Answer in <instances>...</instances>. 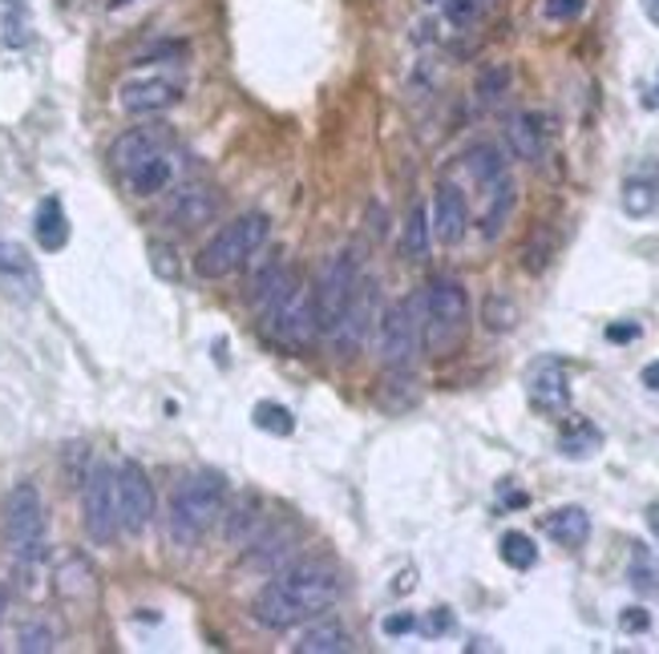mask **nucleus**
I'll use <instances>...</instances> for the list:
<instances>
[{
    "mask_svg": "<svg viewBox=\"0 0 659 654\" xmlns=\"http://www.w3.org/2000/svg\"><path fill=\"white\" fill-rule=\"evenodd\" d=\"M81 521H86V533L98 545H110L122 530L118 521V489H113V469L98 465L89 469V477L81 481Z\"/></svg>",
    "mask_w": 659,
    "mask_h": 654,
    "instance_id": "obj_8",
    "label": "nucleus"
},
{
    "mask_svg": "<svg viewBox=\"0 0 659 654\" xmlns=\"http://www.w3.org/2000/svg\"><path fill=\"white\" fill-rule=\"evenodd\" d=\"M619 627L627 630V634H644V630L651 627V614H647L644 606H631V610H623L619 614Z\"/></svg>",
    "mask_w": 659,
    "mask_h": 654,
    "instance_id": "obj_37",
    "label": "nucleus"
},
{
    "mask_svg": "<svg viewBox=\"0 0 659 654\" xmlns=\"http://www.w3.org/2000/svg\"><path fill=\"white\" fill-rule=\"evenodd\" d=\"M647 525H651V533H656V542H659V501L647 506Z\"/></svg>",
    "mask_w": 659,
    "mask_h": 654,
    "instance_id": "obj_44",
    "label": "nucleus"
},
{
    "mask_svg": "<svg viewBox=\"0 0 659 654\" xmlns=\"http://www.w3.org/2000/svg\"><path fill=\"white\" fill-rule=\"evenodd\" d=\"M461 166H465V174H470L477 186H490L498 182L502 174H506V158L498 154V146H490V142H482V146H470L465 149V158H461Z\"/></svg>",
    "mask_w": 659,
    "mask_h": 654,
    "instance_id": "obj_22",
    "label": "nucleus"
},
{
    "mask_svg": "<svg viewBox=\"0 0 659 654\" xmlns=\"http://www.w3.org/2000/svg\"><path fill=\"white\" fill-rule=\"evenodd\" d=\"M433 235L446 243V247H453V243H461V235H465V226H470V207H465V195H461L453 182H441L433 195Z\"/></svg>",
    "mask_w": 659,
    "mask_h": 654,
    "instance_id": "obj_15",
    "label": "nucleus"
},
{
    "mask_svg": "<svg viewBox=\"0 0 659 654\" xmlns=\"http://www.w3.org/2000/svg\"><path fill=\"white\" fill-rule=\"evenodd\" d=\"M607 340H615V344L639 340V323H611V328H607Z\"/></svg>",
    "mask_w": 659,
    "mask_h": 654,
    "instance_id": "obj_40",
    "label": "nucleus"
},
{
    "mask_svg": "<svg viewBox=\"0 0 659 654\" xmlns=\"http://www.w3.org/2000/svg\"><path fill=\"white\" fill-rule=\"evenodd\" d=\"M550 231L547 226H538L535 235H530V243H526V259H523V267L530 275H538V271H547V263H550Z\"/></svg>",
    "mask_w": 659,
    "mask_h": 654,
    "instance_id": "obj_31",
    "label": "nucleus"
},
{
    "mask_svg": "<svg viewBox=\"0 0 659 654\" xmlns=\"http://www.w3.org/2000/svg\"><path fill=\"white\" fill-rule=\"evenodd\" d=\"M4 606H9V598H4V590H0V618H4Z\"/></svg>",
    "mask_w": 659,
    "mask_h": 654,
    "instance_id": "obj_46",
    "label": "nucleus"
},
{
    "mask_svg": "<svg viewBox=\"0 0 659 654\" xmlns=\"http://www.w3.org/2000/svg\"><path fill=\"white\" fill-rule=\"evenodd\" d=\"M4 25H9V29H4V45H13V49H21V45H25V41H29V21H25V16H9V21H4Z\"/></svg>",
    "mask_w": 659,
    "mask_h": 654,
    "instance_id": "obj_39",
    "label": "nucleus"
},
{
    "mask_svg": "<svg viewBox=\"0 0 659 654\" xmlns=\"http://www.w3.org/2000/svg\"><path fill=\"white\" fill-rule=\"evenodd\" d=\"M598 448H603V432L591 424V420H571L567 429L559 432V453L567 461H586L595 457Z\"/></svg>",
    "mask_w": 659,
    "mask_h": 654,
    "instance_id": "obj_21",
    "label": "nucleus"
},
{
    "mask_svg": "<svg viewBox=\"0 0 659 654\" xmlns=\"http://www.w3.org/2000/svg\"><path fill=\"white\" fill-rule=\"evenodd\" d=\"M482 320L490 332H510L514 323H518V303L506 296H490L482 308Z\"/></svg>",
    "mask_w": 659,
    "mask_h": 654,
    "instance_id": "obj_30",
    "label": "nucleus"
},
{
    "mask_svg": "<svg viewBox=\"0 0 659 654\" xmlns=\"http://www.w3.org/2000/svg\"><path fill=\"white\" fill-rule=\"evenodd\" d=\"M219 207H223L219 190H211V186H183L166 202V210H162V223L171 226V231H178V235H195L207 223H215Z\"/></svg>",
    "mask_w": 659,
    "mask_h": 654,
    "instance_id": "obj_12",
    "label": "nucleus"
},
{
    "mask_svg": "<svg viewBox=\"0 0 659 654\" xmlns=\"http://www.w3.org/2000/svg\"><path fill=\"white\" fill-rule=\"evenodd\" d=\"M125 4H134V0H110V9H125Z\"/></svg>",
    "mask_w": 659,
    "mask_h": 654,
    "instance_id": "obj_45",
    "label": "nucleus"
},
{
    "mask_svg": "<svg viewBox=\"0 0 659 654\" xmlns=\"http://www.w3.org/2000/svg\"><path fill=\"white\" fill-rule=\"evenodd\" d=\"M251 420H255V429L272 432V436H292L296 432V417L284 404H275V400H260L251 408Z\"/></svg>",
    "mask_w": 659,
    "mask_h": 654,
    "instance_id": "obj_28",
    "label": "nucleus"
},
{
    "mask_svg": "<svg viewBox=\"0 0 659 654\" xmlns=\"http://www.w3.org/2000/svg\"><path fill=\"white\" fill-rule=\"evenodd\" d=\"M482 13V0H446V16L453 25H473Z\"/></svg>",
    "mask_w": 659,
    "mask_h": 654,
    "instance_id": "obj_36",
    "label": "nucleus"
},
{
    "mask_svg": "<svg viewBox=\"0 0 659 654\" xmlns=\"http://www.w3.org/2000/svg\"><path fill=\"white\" fill-rule=\"evenodd\" d=\"M340 598V578L323 562H299V566L275 569V578L255 594L251 618L263 630H292L311 622Z\"/></svg>",
    "mask_w": 659,
    "mask_h": 654,
    "instance_id": "obj_1",
    "label": "nucleus"
},
{
    "mask_svg": "<svg viewBox=\"0 0 659 654\" xmlns=\"http://www.w3.org/2000/svg\"><path fill=\"white\" fill-rule=\"evenodd\" d=\"M113 489H118V521L125 533H142L154 521V485L146 469L134 461H122L113 469Z\"/></svg>",
    "mask_w": 659,
    "mask_h": 654,
    "instance_id": "obj_10",
    "label": "nucleus"
},
{
    "mask_svg": "<svg viewBox=\"0 0 659 654\" xmlns=\"http://www.w3.org/2000/svg\"><path fill=\"white\" fill-rule=\"evenodd\" d=\"M429 235H433V226H429L425 207H413L409 219H405V235H400V251H405V259L421 263L425 255H429Z\"/></svg>",
    "mask_w": 659,
    "mask_h": 654,
    "instance_id": "obj_27",
    "label": "nucleus"
},
{
    "mask_svg": "<svg viewBox=\"0 0 659 654\" xmlns=\"http://www.w3.org/2000/svg\"><path fill=\"white\" fill-rule=\"evenodd\" d=\"M171 142H175V134H171V125L162 122H146V125H134V130H125L118 142L110 146V162L113 170H134L138 162L154 158V154H162V149H171Z\"/></svg>",
    "mask_w": 659,
    "mask_h": 654,
    "instance_id": "obj_14",
    "label": "nucleus"
},
{
    "mask_svg": "<svg viewBox=\"0 0 659 654\" xmlns=\"http://www.w3.org/2000/svg\"><path fill=\"white\" fill-rule=\"evenodd\" d=\"M526 396L530 404L542 408V412H567L571 408V380H567V368L562 359H535L526 368Z\"/></svg>",
    "mask_w": 659,
    "mask_h": 654,
    "instance_id": "obj_13",
    "label": "nucleus"
},
{
    "mask_svg": "<svg viewBox=\"0 0 659 654\" xmlns=\"http://www.w3.org/2000/svg\"><path fill=\"white\" fill-rule=\"evenodd\" d=\"M627 581L639 598H659V562L647 554L644 545L631 550V566H627Z\"/></svg>",
    "mask_w": 659,
    "mask_h": 654,
    "instance_id": "obj_26",
    "label": "nucleus"
},
{
    "mask_svg": "<svg viewBox=\"0 0 659 654\" xmlns=\"http://www.w3.org/2000/svg\"><path fill=\"white\" fill-rule=\"evenodd\" d=\"M4 537L21 562H37L45 554V501L33 481H21L4 497Z\"/></svg>",
    "mask_w": 659,
    "mask_h": 654,
    "instance_id": "obj_5",
    "label": "nucleus"
},
{
    "mask_svg": "<svg viewBox=\"0 0 659 654\" xmlns=\"http://www.w3.org/2000/svg\"><path fill=\"white\" fill-rule=\"evenodd\" d=\"M373 315H376V284L361 275V284L352 291L344 315H340V320L332 323V332H328V344H332L337 359H352L361 352L364 335L373 332Z\"/></svg>",
    "mask_w": 659,
    "mask_h": 654,
    "instance_id": "obj_9",
    "label": "nucleus"
},
{
    "mask_svg": "<svg viewBox=\"0 0 659 654\" xmlns=\"http://www.w3.org/2000/svg\"><path fill=\"white\" fill-rule=\"evenodd\" d=\"M449 627H453V614H449V610H437V614L429 618V627H425V630H429V634H446Z\"/></svg>",
    "mask_w": 659,
    "mask_h": 654,
    "instance_id": "obj_41",
    "label": "nucleus"
},
{
    "mask_svg": "<svg viewBox=\"0 0 659 654\" xmlns=\"http://www.w3.org/2000/svg\"><path fill=\"white\" fill-rule=\"evenodd\" d=\"M417 296L388 303L381 315V364L388 376H409L421 352V320H417Z\"/></svg>",
    "mask_w": 659,
    "mask_h": 654,
    "instance_id": "obj_6",
    "label": "nucleus"
},
{
    "mask_svg": "<svg viewBox=\"0 0 659 654\" xmlns=\"http://www.w3.org/2000/svg\"><path fill=\"white\" fill-rule=\"evenodd\" d=\"M506 137H510V149L518 154V158L538 162L542 154H547L550 125L542 113H518V118L510 122V130H506Z\"/></svg>",
    "mask_w": 659,
    "mask_h": 654,
    "instance_id": "obj_16",
    "label": "nucleus"
},
{
    "mask_svg": "<svg viewBox=\"0 0 659 654\" xmlns=\"http://www.w3.org/2000/svg\"><path fill=\"white\" fill-rule=\"evenodd\" d=\"M485 198H490V207H485V219H482V231L485 239H498V231L506 226V214L514 207V190H510V178L502 174L498 182L485 186Z\"/></svg>",
    "mask_w": 659,
    "mask_h": 654,
    "instance_id": "obj_25",
    "label": "nucleus"
},
{
    "mask_svg": "<svg viewBox=\"0 0 659 654\" xmlns=\"http://www.w3.org/2000/svg\"><path fill=\"white\" fill-rule=\"evenodd\" d=\"M361 284V255L356 251H340L337 259L323 267L320 284L311 287V303H316V328L323 335L332 332V323L344 315L352 291Z\"/></svg>",
    "mask_w": 659,
    "mask_h": 654,
    "instance_id": "obj_7",
    "label": "nucleus"
},
{
    "mask_svg": "<svg viewBox=\"0 0 659 654\" xmlns=\"http://www.w3.org/2000/svg\"><path fill=\"white\" fill-rule=\"evenodd\" d=\"M639 380H644L647 388H651V392H659V359H651V364H647L644 376H639Z\"/></svg>",
    "mask_w": 659,
    "mask_h": 654,
    "instance_id": "obj_42",
    "label": "nucleus"
},
{
    "mask_svg": "<svg viewBox=\"0 0 659 654\" xmlns=\"http://www.w3.org/2000/svg\"><path fill=\"white\" fill-rule=\"evenodd\" d=\"M586 9V0H542V16L547 21H574Z\"/></svg>",
    "mask_w": 659,
    "mask_h": 654,
    "instance_id": "obj_34",
    "label": "nucleus"
},
{
    "mask_svg": "<svg viewBox=\"0 0 659 654\" xmlns=\"http://www.w3.org/2000/svg\"><path fill=\"white\" fill-rule=\"evenodd\" d=\"M470 328V296L458 279L437 275L425 291V320H421V344L433 356H449L461 344V335Z\"/></svg>",
    "mask_w": 659,
    "mask_h": 654,
    "instance_id": "obj_4",
    "label": "nucleus"
},
{
    "mask_svg": "<svg viewBox=\"0 0 659 654\" xmlns=\"http://www.w3.org/2000/svg\"><path fill=\"white\" fill-rule=\"evenodd\" d=\"M352 642H349V630L340 627L337 618H320V622H311L296 642V654H344Z\"/></svg>",
    "mask_w": 659,
    "mask_h": 654,
    "instance_id": "obj_19",
    "label": "nucleus"
},
{
    "mask_svg": "<svg viewBox=\"0 0 659 654\" xmlns=\"http://www.w3.org/2000/svg\"><path fill=\"white\" fill-rule=\"evenodd\" d=\"M506 89H510V65H490V69L477 77V98L482 101H498Z\"/></svg>",
    "mask_w": 659,
    "mask_h": 654,
    "instance_id": "obj_32",
    "label": "nucleus"
},
{
    "mask_svg": "<svg viewBox=\"0 0 659 654\" xmlns=\"http://www.w3.org/2000/svg\"><path fill=\"white\" fill-rule=\"evenodd\" d=\"M150 263H154V271H158L162 279H178L175 251L166 247V243H150Z\"/></svg>",
    "mask_w": 659,
    "mask_h": 654,
    "instance_id": "obj_35",
    "label": "nucleus"
},
{
    "mask_svg": "<svg viewBox=\"0 0 659 654\" xmlns=\"http://www.w3.org/2000/svg\"><path fill=\"white\" fill-rule=\"evenodd\" d=\"M227 506V481L223 473H190L187 481L175 485L171 494V513H166V533L175 545H195L215 530V521L223 518Z\"/></svg>",
    "mask_w": 659,
    "mask_h": 654,
    "instance_id": "obj_2",
    "label": "nucleus"
},
{
    "mask_svg": "<svg viewBox=\"0 0 659 654\" xmlns=\"http://www.w3.org/2000/svg\"><path fill=\"white\" fill-rule=\"evenodd\" d=\"M619 202H623V210H627L631 219H647V214L659 207V182H656V178L635 174V178H627V182H623Z\"/></svg>",
    "mask_w": 659,
    "mask_h": 654,
    "instance_id": "obj_24",
    "label": "nucleus"
},
{
    "mask_svg": "<svg viewBox=\"0 0 659 654\" xmlns=\"http://www.w3.org/2000/svg\"><path fill=\"white\" fill-rule=\"evenodd\" d=\"M125 182H130V190H134L138 198L162 195L166 186L175 182V158L162 149V154H154V158L138 162L134 170H125Z\"/></svg>",
    "mask_w": 659,
    "mask_h": 654,
    "instance_id": "obj_17",
    "label": "nucleus"
},
{
    "mask_svg": "<svg viewBox=\"0 0 659 654\" xmlns=\"http://www.w3.org/2000/svg\"><path fill=\"white\" fill-rule=\"evenodd\" d=\"M17 646H21L25 654H45V651H53L57 642H53V630H50V627H41V622H33V627L21 630V642H17Z\"/></svg>",
    "mask_w": 659,
    "mask_h": 654,
    "instance_id": "obj_33",
    "label": "nucleus"
},
{
    "mask_svg": "<svg viewBox=\"0 0 659 654\" xmlns=\"http://www.w3.org/2000/svg\"><path fill=\"white\" fill-rule=\"evenodd\" d=\"M33 235H37L41 251H62L69 243V219H65V207L57 198H45L37 207V219H33Z\"/></svg>",
    "mask_w": 659,
    "mask_h": 654,
    "instance_id": "obj_20",
    "label": "nucleus"
},
{
    "mask_svg": "<svg viewBox=\"0 0 659 654\" xmlns=\"http://www.w3.org/2000/svg\"><path fill=\"white\" fill-rule=\"evenodd\" d=\"M381 627H385L388 639H400V634H413V630H417V618H413L409 610H400V614H388Z\"/></svg>",
    "mask_w": 659,
    "mask_h": 654,
    "instance_id": "obj_38",
    "label": "nucleus"
},
{
    "mask_svg": "<svg viewBox=\"0 0 659 654\" xmlns=\"http://www.w3.org/2000/svg\"><path fill=\"white\" fill-rule=\"evenodd\" d=\"M267 235H272V219L267 214H260V210L239 214L235 223L219 226L211 243L195 255V271H199V279H227V275H235L239 267H248L260 255Z\"/></svg>",
    "mask_w": 659,
    "mask_h": 654,
    "instance_id": "obj_3",
    "label": "nucleus"
},
{
    "mask_svg": "<svg viewBox=\"0 0 659 654\" xmlns=\"http://www.w3.org/2000/svg\"><path fill=\"white\" fill-rule=\"evenodd\" d=\"M639 9L647 13V21L659 29V0H639Z\"/></svg>",
    "mask_w": 659,
    "mask_h": 654,
    "instance_id": "obj_43",
    "label": "nucleus"
},
{
    "mask_svg": "<svg viewBox=\"0 0 659 654\" xmlns=\"http://www.w3.org/2000/svg\"><path fill=\"white\" fill-rule=\"evenodd\" d=\"M542 530L550 533V542L567 545V550H579V545L591 537V518H586V509L579 506H562L542 521Z\"/></svg>",
    "mask_w": 659,
    "mask_h": 654,
    "instance_id": "obj_18",
    "label": "nucleus"
},
{
    "mask_svg": "<svg viewBox=\"0 0 659 654\" xmlns=\"http://www.w3.org/2000/svg\"><path fill=\"white\" fill-rule=\"evenodd\" d=\"M0 279H4L9 287L25 284L29 296L37 291V267H33V259L25 255V247H17V243H0Z\"/></svg>",
    "mask_w": 659,
    "mask_h": 654,
    "instance_id": "obj_23",
    "label": "nucleus"
},
{
    "mask_svg": "<svg viewBox=\"0 0 659 654\" xmlns=\"http://www.w3.org/2000/svg\"><path fill=\"white\" fill-rule=\"evenodd\" d=\"M498 554H502V562L510 569H530L538 562V545L526 537V533H518V530H510L506 537L498 542Z\"/></svg>",
    "mask_w": 659,
    "mask_h": 654,
    "instance_id": "obj_29",
    "label": "nucleus"
},
{
    "mask_svg": "<svg viewBox=\"0 0 659 654\" xmlns=\"http://www.w3.org/2000/svg\"><path fill=\"white\" fill-rule=\"evenodd\" d=\"M183 101V81L175 77H130L118 89V106L130 118H158Z\"/></svg>",
    "mask_w": 659,
    "mask_h": 654,
    "instance_id": "obj_11",
    "label": "nucleus"
}]
</instances>
